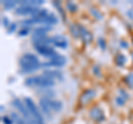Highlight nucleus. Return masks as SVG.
<instances>
[{"label": "nucleus", "mask_w": 133, "mask_h": 124, "mask_svg": "<svg viewBox=\"0 0 133 124\" xmlns=\"http://www.w3.org/2000/svg\"><path fill=\"white\" fill-rule=\"evenodd\" d=\"M0 107H1V109H0V110H1V112H3V111H5V106H3V105H1Z\"/></svg>", "instance_id": "34"}, {"label": "nucleus", "mask_w": 133, "mask_h": 124, "mask_svg": "<svg viewBox=\"0 0 133 124\" xmlns=\"http://www.w3.org/2000/svg\"><path fill=\"white\" fill-rule=\"evenodd\" d=\"M127 15H128L131 19H133V9H130V10H129V11L127 12Z\"/></svg>", "instance_id": "33"}, {"label": "nucleus", "mask_w": 133, "mask_h": 124, "mask_svg": "<svg viewBox=\"0 0 133 124\" xmlns=\"http://www.w3.org/2000/svg\"><path fill=\"white\" fill-rule=\"evenodd\" d=\"M43 75L48 77L49 79H51L53 81H62L63 80V74L61 71H58V70H44L43 71Z\"/></svg>", "instance_id": "13"}, {"label": "nucleus", "mask_w": 133, "mask_h": 124, "mask_svg": "<svg viewBox=\"0 0 133 124\" xmlns=\"http://www.w3.org/2000/svg\"><path fill=\"white\" fill-rule=\"evenodd\" d=\"M31 31V27H28V26H22V28L18 31V36L19 37H26L30 33Z\"/></svg>", "instance_id": "20"}, {"label": "nucleus", "mask_w": 133, "mask_h": 124, "mask_svg": "<svg viewBox=\"0 0 133 124\" xmlns=\"http://www.w3.org/2000/svg\"><path fill=\"white\" fill-rule=\"evenodd\" d=\"M120 44H121V47L124 48V49L128 48V43L125 42V41H120Z\"/></svg>", "instance_id": "32"}, {"label": "nucleus", "mask_w": 133, "mask_h": 124, "mask_svg": "<svg viewBox=\"0 0 133 124\" xmlns=\"http://www.w3.org/2000/svg\"><path fill=\"white\" fill-rule=\"evenodd\" d=\"M66 63V59L64 56L58 54L47 62H42V68H61Z\"/></svg>", "instance_id": "5"}, {"label": "nucleus", "mask_w": 133, "mask_h": 124, "mask_svg": "<svg viewBox=\"0 0 133 124\" xmlns=\"http://www.w3.org/2000/svg\"><path fill=\"white\" fill-rule=\"evenodd\" d=\"M42 63L39 61L38 57L32 53H24L19 59V65L21 68V73H31L36 70L42 68Z\"/></svg>", "instance_id": "1"}, {"label": "nucleus", "mask_w": 133, "mask_h": 124, "mask_svg": "<svg viewBox=\"0 0 133 124\" xmlns=\"http://www.w3.org/2000/svg\"><path fill=\"white\" fill-rule=\"evenodd\" d=\"M70 32L74 38H80V29H79V24H71L70 26Z\"/></svg>", "instance_id": "19"}, {"label": "nucleus", "mask_w": 133, "mask_h": 124, "mask_svg": "<svg viewBox=\"0 0 133 124\" xmlns=\"http://www.w3.org/2000/svg\"><path fill=\"white\" fill-rule=\"evenodd\" d=\"M33 47H35V50L38 52L40 56H42L44 58H48L49 60L59 54V53H58L51 45H33Z\"/></svg>", "instance_id": "6"}, {"label": "nucleus", "mask_w": 133, "mask_h": 124, "mask_svg": "<svg viewBox=\"0 0 133 124\" xmlns=\"http://www.w3.org/2000/svg\"><path fill=\"white\" fill-rule=\"evenodd\" d=\"M24 84L30 88H40V89H49L55 85V81L49 79L48 77L43 75H35V77H29L24 80Z\"/></svg>", "instance_id": "2"}, {"label": "nucleus", "mask_w": 133, "mask_h": 124, "mask_svg": "<svg viewBox=\"0 0 133 124\" xmlns=\"http://www.w3.org/2000/svg\"><path fill=\"white\" fill-rule=\"evenodd\" d=\"M23 102H24V104H26L29 113H30V115H31V118L37 122L44 123L42 115H41V113H40V110H39V107L36 105V103L33 102L30 98H24Z\"/></svg>", "instance_id": "3"}, {"label": "nucleus", "mask_w": 133, "mask_h": 124, "mask_svg": "<svg viewBox=\"0 0 133 124\" xmlns=\"http://www.w3.org/2000/svg\"><path fill=\"white\" fill-rule=\"evenodd\" d=\"M98 44H99V47L102 49V50H105L107 49V43H105V40L103 39V38H101V37H100V38L98 39Z\"/></svg>", "instance_id": "26"}, {"label": "nucleus", "mask_w": 133, "mask_h": 124, "mask_svg": "<svg viewBox=\"0 0 133 124\" xmlns=\"http://www.w3.org/2000/svg\"><path fill=\"white\" fill-rule=\"evenodd\" d=\"M53 6H55L57 9L59 10V12H60L61 16H62V18H64V12H63V10H62V8H61V3L59 1H53Z\"/></svg>", "instance_id": "27"}, {"label": "nucleus", "mask_w": 133, "mask_h": 124, "mask_svg": "<svg viewBox=\"0 0 133 124\" xmlns=\"http://www.w3.org/2000/svg\"><path fill=\"white\" fill-rule=\"evenodd\" d=\"M119 95H121V97H123V98H125L127 100H128L129 98H130V95H129V94L125 92V91L122 90V89H120V90H119Z\"/></svg>", "instance_id": "30"}, {"label": "nucleus", "mask_w": 133, "mask_h": 124, "mask_svg": "<svg viewBox=\"0 0 133 124\" xmlns=\"http://www.w3.org/2000/svg\"><path fill=\"white\" fill-rule=\"evenodd\" d=\"M79 29H80V38L82 39V41L84 43H90L91 41H92V35H91V32L88 31L87 29L81 26V24H79Z\"/></svg>", "instance_id": "14"}, {"label": "nucleus", "mask_w": 133, "mask_h": 124, "mask_svg": "<svg viewBox=\"0 0 133 124\" xmlns=\"http://www.w3.org/2000/svg\"><path fill=\"white\" fill-rule=\"evenodd\" d=\"M40 10V8L37 7H28V6H19L17 7V9L15 10L16 15L19 16H26V15H31V17L36 16L38 13V11Z\"/></svg>", "instance_id": "7"}, {"label": "nucleus", "mask_w": 133, "mask_h": 124, "mask_svg": "<svg viewBox=\"0 0 133 124\" xmlns=\"http://www.w3.org/2000/svg\"><path fill=\"white\" fill-rule=\"evenodd\" d=\"M49 105H50V110H51L52 113L60 112V111L62 110V107H63V104H62L61 101H59V100H52L51 98H50V100H49Z\"/></svg>", "instance_id": "16"}, {"label": "nucleus", "mask_w": 133, "mask_h": 124, "mask_svg": "<svg viewBox=\"0 0 133 124\" xmlns=\"http://www.w3.org/2000/svg\"><path fill=\"white\" fill-rule=\"evenodd\" d=\"M49 100L50 98H41L40 99V102H39V106L41 111L43 112V114H45L48 118H51L52 116V112L50 110V105H49Z\"/></svg>", "instance_id": "12"}, {"label": "nucleus", "mask_w": 133, "mask_h": 124, "mask_svg": "<svg viewBox=\"0 0 133 124\" xmlns=\"http://www.w3.org/2000/svg\"><path fill=\"white\" fill-rule=\"evenodd\" d=\"M1 121L3 124H15L14 120L11 119V116H7V115H3L1 118Z\"/></svg>", "instance_id": "25"}, {"label": "nucleus", "mask_w": 133, "mask_h": 124, "mask_svg": "<svg viewBox=\"0 0 133 124\" xmlns=\"http://www.w3.org/2000/svg\"><path fill=\"white\" fill-rule=\"evenodd\" d=\"M51 26H41L38 28H35L32 30V37H40V36H47L48 32L51 31Z\"/></svg>", "instance_id": "15"}, {"label": "nucleus", "mask_w": 133, "mask_h": 124, "mask_svg": "<svg viewBox=\"0 0 133 124\" xmlns=\"http://www.w3.org/2000/svg\"><path fill=\"white\" fill-rule=\"evenodd\" d=\"M127 101H128L127 99L123 98V97H121V95H118V97H116V99H115V103H116L118 105H120V106H122V105L125 104Z\"/></svg>", "instance_id": "23"}, {"label": "nucleus", "mask_w": 133, "mask_h": 124, "mask_svg": "<svg viewBox=\"0 0 133 124\" xmlns=\"http://www.w3.org/2000/svg\"><path fill=\"white\" fill-rule=\"evenodd\" d=\"M52 44L57 48H60V49H66L68 48V40L64 36L62 35H57V36H53L52 37Z\"/></svg>", "instance_id": "9"}, {"label": "nucleus", "mask_w": 133, "mask_h": 124, "mask_svg": "<svg viewBox=\"0 0 133 124\" xmlns=\"http://www.w3.org/2000/svg\"><path fill=\"white\" fill-rule=\"evenodd\" d=\"M16 29H17V23H11L10 27L7 29V32L8 33H12V32L16 31Z\"/></svg>", "instance_id": "29"}, {"label": "nucleus", "mask_w": 133, "mask_h": 124, "mask_svg": "<svg viewBox=\"0 0 133 124\" xmlns=\"http://www.w3.org/2000/svg\"><path fill=\"white\" fill-rule=\"evenodd\" d=\"M11 105L15 107V109H17L19 111V113L22 115V118L26 120V121H30V120H33L31 118L30 113H29V111L27 109L26 104H24V102L21 101L20 99H14V100L11 101Z\"/></svg>", "instance_id": "4"}, {"label": "nucleus", "mask_w": 133, "mask_h": 124, "mask_svg": "<svg viewBox=\"0 0 133 124\" xmlns=\"http://www.w3.org/2000/svg\"><path fill=\"white\" fill-rule=\"evenodd\" d=\"M89 115L95 122H102V121H104V119H105L104 112H103L102 109H100L99 106H94L93 109H91L89 112Z\"/></svg>", "instance_id": "8"}, {"label": "nucleus", "mask_w": 133, "mask_h": 124, "mask_svg": "<svg viewBox=\"0 0 133 124\" xmlns=\"http://www.w3.org/2000/svg\"><path fill=\"white\" fill-rule=\"evenodd\" d=\"M114 61H115L116 65H119V67H123V65L127 63V57L124 54H122V53H119V54L115 56Z\"/></svg>", "instance_id": "17"}, {"label": "nucleus", "mask_w": 133, "mask_h": 124, "mask_svg": "<svg viewBox=\"0 0 133 124\" xmlns=\"http://www.w3.org/2000/svg\"><path fill=\"white\" fill-rule=\"evenodd\" d=\"M124 82H125V84L129 86V88L133 89V73L128 74V75L124 78Z\"/></svg>", "instance_id": "21"}, {"label": "nucleus", "mask_w": 133, "mask_h": 124, "mask_svg": "<svg viewBox=\"0 0 133 124\" xmlns=\"http://www.w3.org/2000/svg\"><path fill=\"white\" fill-rule=\"evenodd\" d=\"M132 59H133V54H132Z\"/></svg>", "instance_id": "35"}, {"label": "nucleus", "mask_w": 133, "mask_h": 124, "mask_svg": "<svg viewBox=\"0 0 133 124\" xmlns=\"http://www.w3.org/2000/svg\"><path fill=\"white\" fill-rule=\"evenodd\" d=\"M94 97H95V90H93V89L85 90L80 97V104L81 105H87L88 103H90L91 101H92V99Z\"/></svg>", "instance_id": "10"}, {"label": "nucleus", "mask_w": 133, "mask_h": 124, "mask_svg": "<svg viewBox=\"0 0 133 124\" xmlns=\"http://www.w3.org/2000/svg\"><path fill=\"white\" fill-rule=\"evenodd\" d=\"M1 23H2V26L5 27L6 29L9 28L10 24H11V23L9 22V19H8L7 17H2V18H1Z\"/></svg>", "instance_id": "28"}, {"label": "nucleus", "mask_w": 133, "mask_h": 124, "mask_svg": "<svg viewBox=\"0 0 133 124\" xmlns=\"http://www.w3.org/2000/svg\"><path fill=\"white\" fill-rule=\"evenodd\" d=\"M93 73L95 74V75H98V77H100V68L98 67V65H94L93 67Z\"/></svg>", "instance_id": "31"}, {"label": "nucleus", "mask_w": 133, "mask_h": 124, "mask_svg": "<svg viewBox=\"0 0 133 124\" xmlns=\"http://www.w3.org/2000/svg\"><path fill=\"white\" fill-rule=\"evenodd\" d=\"M90 12H91V13H92L98 20H101V19L103 18V16L100 13V12H99L97 9H94V8H91V9H90Z\"/></svg>", "instance_id": "24"}, {"label": "nucleus", "mask_w": 133, "mask_h": 124, "mask_svg": "<svg viewBox=\"0 0 133 124\" xmlns=\"http://www.w3.org/2000/svg\"><path fill=\"white\" fill-rule=\"evenodd\" d=\"M31 41L33 45H50L52 44V38L48 36H40V37H31Z\"/></svg>", "instance_id": "11"}, {"label": "nucleus", "mask_w": 133, "mask_h": 124, "mask_svg": "<svg viewBox=\"0 0 133 124\" xmlns=\"http://www.w3.org/2000/svg\"><path fill=\"white\" fill-rule=\"evenodd\" d=\"M17 5H18V2L17 1H2V6L5 8L6 10H16L17 9Z\"/></svg>", "instance_id": "18"}, {"label": "nucleus", "mask_w": 133, "mask_h": 124, "mask_svg": "<svg viewBox=\"0 0 133 124\" xmlns=\"http://www.w3.org/2000/svg\"><path fill=\"white\" fill-rule=\"evenodd\" d=\"M66 9H68L70 12H74V11H77L78 7H77V5L74 2L69 1V2H66Z\"/></svg>", "instance_id": "22"}]
</instances>
